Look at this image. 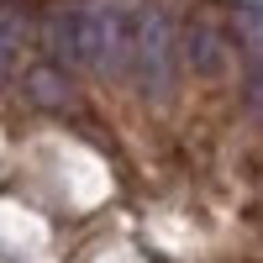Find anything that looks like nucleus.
<instances>
[{
    "label": "nucleus",
    "mask_w": 263,
    "mask_h": 263,
    "mask_svg": "<svg viewBox=\"0 0 263 263\" xmlns=\"http://www.w3.org/2000/svg\"><path fill=\"white\" fill-rule=\"evenodd\" d=\"M27 100H32V105H48V111L69 105V74L53 69V63L32 69V74H27Z\"/></svg>",
    "instance_id": "20e7f679"
},
{
    "label": "nucleus",
    "mask_w": 263,
    "mask_h": 263,
    "mask_svg": "<svg viewBox=\"0 0 263 263\" xmlns=\"http://www.w3.org/2000/svg\"><path fill=\"white\" fill-rule=\"evenodd\" d=\"M21 42H27V6L21 0H0V74L16 63Z\"/></svg>",
    "instance_id": "7ed1b4c3"
},
{
    "label": "nucleus",
    "mask_w": 263,
    "mask_h": 263,
    "mask_svg": "<svg viewBox=\"0 0 263 263\" xmlns=\"http://www.w3.org/2000/svg\"><path fill=\"white\" fill-rule=\"evenodd\" d=\"M184 58H190V69L205 74V79H221L237 63V37H232L227 21L211 11V0H195V11L184 21Z\"/></svg>",
    "instance_id": "f03ea898"
},
{
    "label": "nucleus",
    "mask_w": 263,
    "mask_h": 263,
    "mask_svg": "<svg viewBox=\"0 0 263 263\" xmlns=\"http://www.w3.org/2000/svg\"><path fill=\"white\" fill-rule=\"evenodd\" d=\"M100 69L132 79L142 95L174 90V27L158 0H111V32H105Z\"/></svg>",
    "instance_id": "f257e3e1"
}]
</instances>
